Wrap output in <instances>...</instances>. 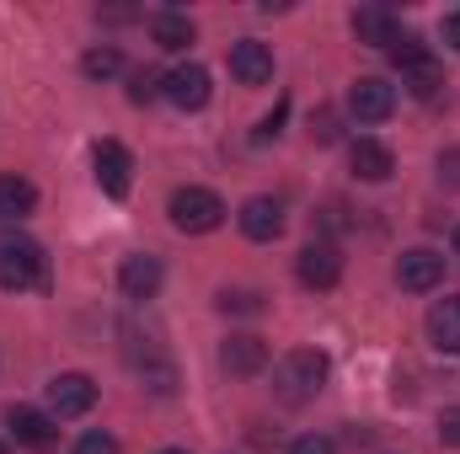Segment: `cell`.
<instances>
[{
  "instance_id": "obj_24",
  "label": "cell",
  "mask_w": 460,
  "mask_h": 454,
  "mask_svg": "<svg viewBox=\"0 0 460 454\" xmlns=\"http://www.w3.org/2000/svg\"><path fill=\"white\" fill-rule=\"evenodd\" d=\"M311 139H316V144H332V139H338V113H332V108H322V113L311 118Z\"/></svg>"
},
{
  "instance_id": "obj_14",
  "label": "cell",
  "mask_w": 460,
  "mask_h": 454,
  "mask_svg": "<svg viewBox=\"0 0 460 454\" xmlns=\"http://www.w3.org/2000/svg\"><path fill=\"white\" fill-rule=\"evenodd\" d=\"M118 289L128 294V300H155V289H161V257H123V267H118Z\"/></svg>"
},
{
  "instance_id": "obj_3",
  "label": "cell",
  "mask_w": 460,
  "mask_h": 454,
  "mask_svg": "<svg viewBox=\"0 0 460 454\" xmlns=\"http://www.w3.org/2000/svg\"><path fill=\"white\" fill-rule=\"evenodd\" d=\"M166 214H172V225L182 230V235H209V230L226 225V198L209 193V188H177L172 204H166Z\"/></svg>"
},
{
  "instance_id": "obj_15",
  "label": "cell",
  "mask_w": 460,
  "mask_h": 454,
  "mask_svg": "<svg viewBox=\"0 0 460 454\" xmlns=\"http://www.w3.org/2000/svg\"><path fill=\"white\" fill-rule=\"evenodd\" d=\"M348 161H353V177L358 182H391V171H396V155L380 139H353Z\"/></svg>"
},
{
  "instance_id": "obj_8",
  "label": "cell",
  "mask_w": 460,
  "mask_h": 454,
  "mask_svg": "<svg viewBox=\"0 0 460 454\" xmlns=\"http://www.w3.org/2000/svg\"><path fill=\"white\" fill-rule=\"evenodd\" d=\"M161 97H166V102H177L182 113H199V108H209V97H215V86H209V70H204V65H177V70L166 75Z\"/></svg>"
},
{
  "instance_id": "obj_23",
  "label": "cell",
  "mask_w": 460,
  "mask_h": 454,
  "mask_svg": "<svg viewBox=\"0 0 460 454\" xmlns=\"http://www.w3.org/2000/svg\"><path fill=\"white\" fill-rule=\"evenodd\" d=\"M220 310H235V316H257V310H262V294H257V289H226V294H220Z\"/></svg>"
},
{
  "instance_id": "obj_2",
  "label": "cell",
  "mask_w": 460,
  "mask_h": 454,
  "mask_svg": "<svg viewBox=\"0 0 460 454\" xmlns=\"http://www.w3.org/2000/svg\"><path fill=\"white\" fill-rule=\"evenodd\" d=\"M391 59H396V70H402V86L412 92V97H439V86H445V65L423 48V38H396L391 43Z\"/></svg>"
},
{
  "instance_id": "obj_7",
  "label": "cell",
  "mask_w": 460,
  "mask_h": 454,
  "mask_svg": "<svg viewBox=\"0 0 460 454\" xmlns=\"http://www.w3.org/2000/svg\"><path fill=\"white\" fill-rule=\"evenodd\" d=\"M92 166H97V188L108 198H128V182H134V155L118 144V139H102L92 150Z\"/></svg>"
},
{
  "instance_id": "obj_10",
  "label": "cell",
  "mask_w": 460,
  "mask_h": 454,
  "mask_svg": "<svg viewBox=\"0 0 460 454\" xmlns=\"http://www.w3.org/2000/svg\"><path fill=\"white\" fill-rule=\"evenodd\" d=\"M396 284H402L407 294H429V289H439V284H445V257L429 251V246L402 251V262H396Z\"/></svg>"
},
{
  "instance_id": "obj_33",
  "label": "cell",
  "mask_w": 460,
  "mask_h": 454,
  "mask_svg": "<svg viewBox=\"0 0 460 454\" xmlns=\"http://www.w3.org/2000/svg\"><path fill=\"white\" fill-rule=\"evenodd\" d=\"M0 454H5V444H0Z\"/></svg>"
},
{
  "instance_id": "obj_29",
  "label": "cell",
  "mask_w": 460,
  "mask_h": 454,
  "mask_svg": "<svg viewBox=\"0 0 460 454\" xmlns=\"http://www.w3.org/2000/svg\"><path fill=\"white\" fill-rule=\"evenodd\" d=\"M439 177H445L450 188H460V144H456V150H445V155H439Z\"/></svg>"
},
{
  "instance_id": "obj_16",
  "label": "cell",
  "mask_w": 460,
  "mask_h": 454,
  "mask_svg": "<svg viewBox=\"0 0 460 454\" xmlns=\"http://www.w3.org/2000/svg\"><path fill=\"white\" fill-rule=\"evenodd\" d=\"M11 433H16V444H27V450H54V444H59L54 417H49V412H32V406H11Z\"/></svg>"
},
{
  "instance_id": "obj_1",
  "label": "cell",
  "mask_w": 460,
  "mask_h": 454,
  "mask_svg": "<svg viewBox=\"0 0 460 454\" xmlns=\"http://www.w3.org/2000/svg\"><path fill=\"white\" fill-rule=\"evenodd\" d=\"M327 353H316V347H295V353H284V363L273 369V396L284 401V406H305L322 385H327Z\"/></svg>"
},
{
  "instance_id": "obj_21",
  "label": "cell",
  "mask_w": 460,
  "mask_h": 454,
  "mask_svg": "<svg viewBox=\"0 0 460 454\" xmlns=\"http://www.w3.org/2000/svg\"><path fill=\"white\" fill-rule=\"evenodd\" d=\"M81 70H86L92 81H113L118 70H123V54H118L113 43H102V48H92V54L81 59Z\"/></svg>"
},
{
  "instance_id": "obj_28",
  "label": "cell",
  "mask_w": 460,
  "mask_h": 454,
  "mask_svg": "<svg viewBox=\"0 0 460 454\" xmlns=\"http://www.w3.org/2000/svg\"><path fill=\"white\" fill-rule=\"evenodd\" d=\"M284 113H289V108H284V102H279V108H273V113L262 118V123H257V134H252V139H257V144H268V139H273V134H279V123H284Z\"/></svg>"
},
{
  "instance_id": "obj_31",
  "label": "cell",
  "mask_w": 460,
  "mask_h": 454,
  "mask_svg": "<svg viewBox=\"0 0 460 454\" xmlns=\"http://www.w3.org/2000/svg\"><path fill=\"white\" fill-rule=\"evenodd\" d=\"M456 257H460V225H456Z\"/></svg>"
},
{
  "instance_id": "obj_19",
  "label": "cell",
  "mask_w": 460,
  "mask_h": 454,
  "mask_svg": "<svg viewBox=\"0 0 460 454\" xmlns=\"http://www.w3.org/2000/svg\"><path fill=\"white\" fill-rule=\"evenodd\" d=\"M150 38H155V48L177 54V48L193 43V22H188L182 11H161V16H150Z\"/></svg>"
},
{
  "instance_id": "obj_30",
  "label": "cell",
  "mask_w": 460,
  "mask_h": 454,
  "mask_svg": "<svg viewBox=\"0 0 460 454\" xmlns=\"http://www.w3.org/2000/svg\"><path fill=\"white\" fill-rule=\"evenodd\" d=\"M439 38H445V43H450V48L460 54V11H450V16L439 22Z\"/></svg>"
},
{
  "instance_id": "obj_26",
  "label": "cell",
  "mask_w": 460,
  "mask_h": 454,
  "mask_svg": "<svg viewBox=\"0 0 460 454\" xmlns=\"http://www.w3.org/2000/svg\"><path fill=\"white\" fill-rule=\"evenodd\" d=\"M75 454H118V439H113V433H102V428H97V433H86V439L75 444Z\"/></svg>"
},
{
  "instance_id": "obj_6",
  "label": "cell",
  "mask_w": 460,
  "mask_h": 454,
  "mask_svg": "<svg viewBox=\"0 0 460 454\" xmlns=\"http://www.w3.org/2000/svg\"><path fill=\"white\" fill-rule=\"evenodd\" d=\"M348 113L358 118V123H385V118L396 113V86H385L380 75H358L348 86Z\"/></svg>"
},
{
  "instance_id": "obj_13",
  "label": "cell",
  "mask_w": 460,
  "mask_h": 454,
  "mask_svg": "<svg viewBox=\"0 0 460 454\" xmlns=\"http://www.w3.org/2000/svg\"><path fill=\"white\" fill-rule=\"evenodd\" d=\"M235 220H241L246 240H279L284 235V204L279 198H246Z\"/></svg>"
},
{
  "instance_id": "obj_4",
  "label": "cell",
  "mask_w": 460,
  "mask_h": 454,
  "mask_svg": "<svg viewBox=\"0 0 460 454\" xmlns=\"http://www.w3.org/2000/svg\"><path fill=\"white\" fill-rule=\"evenodd\" d=\"M49 278L38 240H0V289H32Z\"/></svg>"
},
{
  "instance_id": "obj_20",
  "label": "cell",
  "mask_w": 460,
  "mask_h": 454,
  "mask_svg": "<svg viewBox=\"0 0 460 454\" xmlns=\"http://www.w3.org/2000/svg\"><path fill=\"white\" fill-rule=\"evenodd\" d=\"M32 204H38V188L27 177H0V220H22L32 214Z\"/></svg>"
},
{
  "instance_id": "obj_22",
  "label": "cell",
  "mask_w": 460,
  "mask_h": 454,
  "mask_svg": "<svg viewBox=\"0 0 460 454\" xmlns=\"http://www.w3.org/2000/svg\"><path fill=\"white\" fill-rule=\"evenodd\" d=\"M161 86H166V75H155V70H134V75H128V102L145 108V102L161 97Z\"/></svg>"
},
{
  "instance_id": "obj_27",
  "label": "cell",
  "mask_w": 460,
  "mask_h": 454,
  "mask_svg": "<svg viewBox=\"0 0 460 454\" xmlns=\"http://www.w3.org/2000/svg\"><path fill=\"white\" fill-rule=\"evenodd\" d=\"M439 444H450V450H460V406H450V412H439Z\"/></svg>"
},
{
  "instance_id": "obj_12",
  "label": "cell",
  "mask_w": 460,
  "mask_h": 454,
  "mask_svg": "<svg viewBox=\"0 0 460 454\" xmlns=\"http://www.w3.org/2000/svg\"><path fill=\"white\" fill-rule=\"evenodd\" d=\"M230 75H235L241 86H262V81H273V54H268V43H257V38L230 43Z\"/></svg>"
},
{
  "instance_id": "obj_5",
  "label": "cell",
  "mask_w": 460,
  "mask_h": 454,
  "mask_svg": "<svg viewBox=\"0 0 460 454\" xmlns=\"http://www.w3.org/2000/svg\"><path fill=\"white\" fill-rule=\"evenodd\" d=\"M97 406V385H92V374H54L49 380V417L59 423V417H81V412H92Z\"/></svg>"
},
{
  "instance_id": "obj_25",
  "label": "cell",
  "mask_w": 460,
  "mask_h": 454,
  "mask_svg": "<svg viewBox=\"0 0 460 454\" xmlns=\"http://www.w3.org/2000/svg\"><path fill=\"white\" fill-rule=\"evenodd\" d=\"M289 454H338V444L327 439V433H305V439H295Z\"/></svg>"
},
{
  "instance_id": "obj_9",
  "label": "cell",
  "mask_w": 460,
  "mask_h": 454,
  "mask_svg": "<svg viewBox=\"0 0 460 454\" xmlns=\"http://www.w3.org/2000/svg\"><path fill=\"white\" fill-rule=\"evenodd\" d=\"M295 273H300L305 289H338V278H343V251H338L332 240H311V246L300 251Z\"/></svg>"
},
{
  "instance_id": "obj_11",
  "label": "cell",
  "mask_w": 460,
  "mask_h": 454,
  "mask_svg": "<svg viewBox=\"0 0 460 454\" xmlns=\"http://www.w3.org/2000/svg\"><path fill=\"white\" fill-rule=\"evenodd\" d=\"M353 38L369 43V48H391L402 38V22H396L391 5H358L353 11Z\"/></svg>"
},
{
  "instance_id": "obj_32",
  "label": "cell",
  "mask_w": 460,
  "mask_h": 454,
  "mask_svg": "<svg viewBox=\"0 0 460 454\" xmlns=\"http://www.w3.org/2000/svg\"><path fill=\"white\" fill-rule=\"evenodd\" d=\"M161 454H188V450H161Z\"/></svg>"
},
{
  "instance_id": "obj_18",
  "label": "cell",
  "mask_w": 460,
  "mask_h": 454,
  "mask_svg": "<svg viewBox=\"0 0 460 454\" xmlns=\"http://www.w3.org/2000/svg\"><path fill=\"white\" fill-rule=\"evenodd\" d=\"M220 363H226L230 374H262L268 369V342L262 337H230L220 347Z\"/></svg>"
},
{
  "instance_id": "obj_17",
  "label": "cell",
  "mask_w": 460,
  "mask_h": 454,
  "mask_svg": "<svg viewBox=\"0 0 460 454\" xmlns=\"http://www.w3.org/2000/svg\"><path fill=\"white\" fill-rule=\"evenodd\" d=\"M429 337H434L439 353H456L460 358V294L439 300V305L429 310Z\"/></svg>"
}]
</instances>
